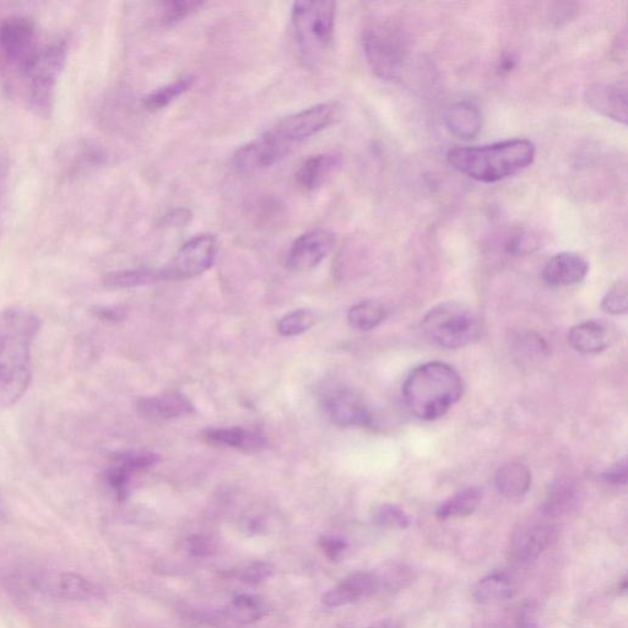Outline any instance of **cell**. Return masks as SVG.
Segmentation results:
<instances>
[{
  "label": "cell",
  "mask_w": 628,
  "mask_h": 628,
  "mask_svg": "<svg viewBox=\"0 0 628 628\" xmlns=\"http://www.w3.org/2000/svg\"><path fill=\"white\" fill-rule=\"evenodd\" d=\"M372 523L378 528L384 529H406L410 527L411 519L402 508L384 503L372 512Z\"/></svg>",
  "instance_id": "d6a6232c"
},
{
  "label": "cell",
  "mask_w": 628,
  "mask_h": 628,
  "mask_svg": "<svg viewBox=\"0 0 628 628\" xmlns=\"http://www.w3.org/2000/svg\"><path fill=\"white\" fill-rule=\"evenodd\" d=\"M463 393L462 378L443 362H427L406 377L403 397L416 418L432 421L442 418L459 402Z\"/></svg>",
  "instance_id": "3957f363"
},
{
  "label": "cell",
  "mask_w": 628,
  "mask_h": 628,
  "mask_svg": "<svg viewBox=\"0 0 628 628\" xmlns=\"http://www.w3.org/2000/svg\"><path fill=\"white\" fill-rule=\"evenodd\" d=\"M537 148L528 139H508L483 146H468L449 151L448 164L471 180L496 183L528 169Z\"/></svg>",
  "instance_id": "7a4b0ae2"
},
{
  "label": "cell",
  "mask_w": 628,
  "mask_h": 628,
  "mask_svg": "<svg viewBox=\"0 0 628 628\" xmlns=\"http://www.w3.org/2000/svg\"><path fill=\"white\" fill-rule=\"evenodd\" d=\"M362 48L368 67L383 80L398 78L408 57V41L392 21L376 20L362 32Z\"/></svg>",
  "instance_id": "5b68a950"
},
{
  "label": "cell",
  "mask_w": 628,
  "mask_h": 628,
  "mask_svg": "<svg viewBox=\"0 0 628 628\" xmlns=\"http://www.w3.org/2000/svg\"><path fill=\"white\" fill-rule=\"evenodd\" d=\"M386 308L381 302L375 300H366L350 308L348 313V321L351 327L356 330L375 329L386 318Z\"/></svg>",
  "instance_id": "f1b7e54d"
},
{
  "label": "cell",
  "mask_w": 628,
  "mask_h": 628,
  "mask_svg": "<svg viewBox=\"0 0 628 628\" xmlns=\"http://www.w3.org/2000/svg\"><path fill=\"white\" fill-rule=\"evenodd\" d=\"M316 323V314L310 310H296L286 314L278 323V332L283 337H296L307 332Z\"/></svg>",
  "instance_id": "836d02e7"
},
{
  "label": "cell",
  "mask_w": 628,
  "mask_h": 628,
  "mask_svg": "<svg viewBox=\"0 0 628 628\" xmlns=\"http://www.w3.org/2000/svg\"><path fill=\"white\" fill-rule=\"evenodd\" d=\"M616 61H626L627 57V32L626 29L622 30L621 34L617 36L615 46L613 48Z\"/></svg>",
  "instance_id": "ee69618b"
},
{
  "label": "cell",
  "mask_w": 628,
  "mask_h": 628,
  "mask_svg": "<svg viewBox=\"0 0 628 628\" xmlns=\"http://www.w3.org/2000/svg\"><path fill=\"white\" fill-rule=\"evenodd\" d=\"M3 516V502H2V498H0V517Z\"/></svg>",
  "instance_id": "7dc6e473"
},
{
  "label": "cell",
  "mask_w": 628,
  "mask_h": 628,
  "mask_svg": "<svg viewBox=\"0 0 628 628\" xmlns=\"http://www.w3.org/2000/svg\"><path fill=\"white\" fill-rule=\"evenodd\" d=\"M588 272L586 259L576 253L562 252L545 264L543 278L552 286H572L582 283Z\"/></svg>",
  "instance_id": "ac0fdd59"
},
{
  "label": "cell",
  "mask_w": 628,
  "mask_h": 628,
  "mask_svg": "<svg viewBox=\"0 0 628 628\" xmlns=\"http://www.w3.org/2000/svg\"><path fill=\"white\" fill-rule=\"evenodd\" d=\"M568 340L579 353L593 355L602 353L610 345L608 329L599 322H584L571 329Z\"/></svg>",
  "instance_id": "cb8c5ba5"
},
{
  "label": "cell",
  "mask_w": 628,
  "mask_h": 628,
  "mask_svg": "<svg viewBox=\"0 0 628 628\" xmlns=\"http://www.w3.org/2000/svg\"><path fill=\"white\" fill-rule=\"evenodd\" d=\"M36 29L30 19L15 16L0 25V50L8 61L29 73L39 56L35 46Z\"/></svg>",
  "instance_id": "30bf717a"
},
{
  "label": "cell",
  "mask_w": 628,
  "mask_h": 628,
  "mask_svg": "<svg viewBox=\"0 0 628 628\" xmlns=\"http://www.w3.org/2000/svg\"><path fill=\"white\" fill-rule=\"evenodd\" d=\"M273 572V566L269 562L254 561L238 570L236 578L249 586H257L272 577Z\"/></svg>",
  "instance_id": "d590c367"
},
{
  "label": "cell",
  "mask_w": 628,
  "mask_h": 628,
  "mask_svg": "<svg viewBox=\"0 0 628 628\" xmlns=\"http://www.w3.org/2000/svg\"><path fill=\"white\" fill-rule=\"evenodd\" d=\"M602 307L605 312L619 316L628 310V292L626 281H620L605 295Z\"/></svg>",
  "instance_id": "8d00e7d4"
},
{
  "label": "cell",
  "mask_w": 628,
  "mask_h": 628,
  "mask_svg": "<svg viewBox=\"0 0 628 628\" xmlns=\"http://www.w3.org/2000/svg\"><path fill=\"white\" fill-rule=\"evenodd\" d=\"M267 614L262 598L254 595L242 594L232 600L229 615L238 624H253L262 619Z\"/></svg>",
  "instance_id": "4dcf8cb0"
},
{
  "label": "cell",
  "mask_w": 628,
  "mask_h": 628,
  "mask_svg": "<svg viewBox=\"0 0 628 628\" xmlns=\"http://www.w3.org/2000/svg\"><path fill=\"white\" fill-rule=\"evenodd\" d=\"M343 165V157L337 153H324L308 157L296 172L297 184L306 191H316Z\"/></svg>",
  "instance_id": "ffe728a7"
},
{
  "label": "cell",
  "mask_w": 628,
  "mask_h": 628,
  "mask_svg": "<svg viewBox=\"0 0 628 628\" xmlns=\"http://www.w3.org/2000/svg\"><path fill=\"white\" fill-rule=\"evenodd\" d=\"M203 440L210 445L234 448L246 453L261 452L267 446V441L261 433L242 427L208 429L203 432Z\"/></svg>",
  "instance_id": "7402d4cb"
},
{
  "label": "cell",
  "mask_w": 628,
  "mask_h": 628,
  "mask_svg": "<svg viewBox=\"0 0 628 628\" xmlns=\"http://www.w3.org/2000/svg\"><path fill=\"white\" fill-rule=\"evenodd\" d=\"M334 245L333 232L326 229L307 231L292 243L286 256V265L294 272H308L329 256Z\"/></svg>",
  "instance_id": "7c38bea8"
},
{
  "label": "cell",
  "mask_w": 628,
  "mask_h": 628,
  "mask_svg": "<svg viewBox=\"0 0 628 628\" xmlns=\"http://www.w3.org/2000/svg\"><path fill=\"white\" fill-rule=\"evenodd\" d=\"M516 592V583L510 575L506 572H494L480 579L473 594L479 604L492 605L507 602Z\"/></svg>",
  "instance_id": "603a6c76"
},
{
  "label": "cell",
  "mask_w": 628,
  "mask_h": 628,
  "mask_svg": "<svg viewBox=\"0 0 628 628\" xmlns=\"http://www.w3.org/2000/svg\"><path fill=\"white\" fill-rule=\"evenodd\" d=\"M370 628H403V627L399 626L397 622L387 620V621L380 622V624H377Z\"/></svg>",
  "instance_id": "bcb514c9"
},
{
  "label": "cell",
  "mask_w": 628,
  "mask_h": 628,
  "mask_svg": "<svg viewBox=\"0 0 628 628\" xmlns=\"http://www.w3.org/2000/svg\"><path fill=\"white\" fill-rule=\"evenodd\" d=\"M41 329L40 318L24 308L0 312V405L10 408L29 391L31 350Z\"/></svg>",
  "instance_id": "6da1fadb"
},
{
  "label": "cell",
  "mask_w": 628,
  "mask_h": 628,
  "mask_svg": "<svg viewBox=\"0 0 628 628\" xmlns=\"http://www.w3.org/2000/svg\"><path fill=\"white\" fill-rule=\"evenodd\" d=\"M602 479L605 481V483H608L610 485L625 486L627 484L626 459L606 470L605 473L602 475Z\"/></svg>",
  "instance_id": "b9f144b4"
},
{
  "label": "cell",
  "mask_w": 628,
  "mask_h": 628,
  "mask_svg": "<svg viewBox=\"0 0 628 628\" xmlns=\"http://www.w3.org/2000/svg\"><path fill=\"white\" fill-rule=\"evenodd\" d=\"M422 329L433 343L459 349L479 337V322L471 308L458 301L433 307L422 321Z\"/></svg>",
  "instance_id": "8992f818"
},
{
  "label": "cell",
  "mask_w": 628,
  "mask_h": 628,
  "mask_svg": "<svg viewBox=\"0 0 628 628\" xmlns=\"http://www.w3.org/2000/svg\"><path fill=\"white\" fill-rule=\"evenodd\" d=\"M94 313L101 321L110 323H118L126 318V311L119 307H97Z\"/></svg>",
  "instance_id": "7bdbcfd3"
},
{
  "label": "cell",
  "mask_w": 628,
  "mask_h": 628,
  "mask_svg": "<svg viewBox=\"0 0 628 628\" xmlns=\"http://www.w3.org/2000/svg\"><path fill=\"white\" fill-rule=\"evenodd\" d=\"M337 4L296 2L291 9V32L302 62L308 67L323 61L334 40Z\"/></svg>",
  "instance_id": "277c9868"
},
{
  "label": "cell",
  "mask_w": 628,
  "mask_h": 628,
  "mask_svg": "<svg viewBox=\"0 0 628 628\" xmlns=\"http://www.w3.org/2000/svg\"><path fill=\"white\" fill-rule=\"evenodd\" d=\"M319 546H321L324 555L332 561H339L345 554V551L348 550V543L343 539L335 537L321 538Z\"/></svg>",
  "instance_id": "ab89813d"
},
{
  "label": "cell",
  "mask_w": 628,
  "mask_h": 628,
  "mask_svg": "<svg viewBox=\"0 0 628 628\" xmlns=\"http://www.w3.org/2000/svg\"><path fill=\"white\" fill-rule=\"evenodd\" d=\"M194 81H196V78L192 77V75H187V77H182L173 81L171 84L162 86V88L150 92V94L145 97L144 106L148 108L149 111L153 112L164 110V108L170 106L177 97H180L184 92L191 89Z\"/></svg>",
  "instance_id": "f546056e"
},
{
  "label": "cell",
  "mask_w": 628,
  "mask_h": 628,
  "mask_svg": "<svg viewBox=\"0 0 628 628\" xmlns=\"http://www.w3.org/2000/svg\"><path fill=\"white\" fill-rule=\"evenodd\" d=\"M445 123L454 137L471 140L478 137L483 128V113L474 102H456L447 108Z\"/></svg>",
  "instance_id": "44dd1931"
},
{
  "label": "cell",
  "mask_w": 628,
  "mask_h": 628,
  "mask_svg": "<svg viewBox=\"0 0 628 628\" xmlns=\"http://www.w3.org/2000/svg\"><path fill=\"white\" fill-rule=\"evenodd\" d=\"M584 101L594 112L626 126L628 119L626 80L595 83L584 91Z\"/></svg>",
  "instance_id": "5bb4252c"
},
{
  "label": "cell",
  "mask_w": 628,
  "mask_h": 628,
  "mask_svg": "<svg viewBox=\"0 0 628 628\" xmlns=\"http://www.w3.org/2000/svg\"><path fill=\"white\" fill-rule=\"evenodd\" d=\"M140 416L150 421H167L193 413L191 400L180 393H166L138 400Z\"/></svg>",
  "instance_id": "d6986e66"
},
{
  "label": "cell",
  "mask_w": 628,
  "mask_h": 628,
  "mask_svg": "<svg viewBox=\"0 0 628 628\" xmlns=\"http://www.w3.org/2000/svg\"><path fill=\"white\" fill-rule=\"evenodd\" d=\"M323 409L334 425L339 427L371 426L373 418L364 399L353 389L329 388L322 398Z\"/></svg>",
  "instance_id": "8fae6325"
},
{
  "label": "cell",
  "mask_w": 628,
  "mask_h": 628,
  "mask_svg": "<svg viewBox=\"0 0 628 628\" xmlns=\"http://www.w3.org/2000/svg\"><path fill=\"white\" fill-rule=\"evenodd\" d=\"M578 502V489L570 480H559L549 487L543 512L549 517H560L573 510Z\"/></svg>",
  "instance_id": "4316f807"
},
{
  "label": "cell",
  "mask_w": 628,
  "mask_h": 628,
  "mask_svg": "<svg viewBox=\"0 0 628 628\" xmlns=\"http://www.w3.org/2000/svg\"><path fill=\"white\" fill-rule=\"evenodd\" d=\"M541 614L539 605L535 602L525 604L519 613L517 628H540Z\"/></svg>",
  "instance_id": "f35d334b"
},
{
  "label": "cell",
  "mask_w": 628,
  "mask_h": 628,
  "mask_svg": "<svg viewBox=\"0 0 628 628\" xmlns=\"http://www.w3.org/2000/svg\"><path fill=\"white\" fill-rule=\"evenodd\" d=\"M9 177V161L7 157L0 156V205L4 198L5 191H7V183Z\"/></svg>",
  "instance_id": "f6af8a7d"
},
{
  "label": "cell",
  "mask_w": 628,
  "mask_h": 628,
  "mask_svg": "<svg viewBox=\"0 0 628 628\" xmlns=\"http://www.w3.org/2000/svg\"><path fill=\"white\" fill-rule=\"evenodd\" d=\"M485 495L484 489L473 486L467 487L456 495L449 497L448 500L442 502L436 511L438 519L464 518L470 516L479 507Z\"/></svg>",
  "instance_id": "484cf974"
},
{
  "label": "cell",
  "mask_w": 628,
  "mask_h": 628,
  "mask_svg": "<svg viewBox=\"0 0 628 628\" xmlns=\"http://www.w3.org/2000/svg\"><path fill=\"white\" fill-rule=\"evenodd\" d=\"M556 538L557 529L550 523L532 522L521 525L511 540L512 559L527 565L537 560Z\"/></svg>",
  "instance_id": "2e32d148"
},
{
  "label": "cell",
  "mask_w": 628,
  "mask_h": 628,
  "mask_svg": "<svg viewBox=\"0 0 628 628\" xmlns=\"http://www.w3.org/2000/svg\"><path fill=\"white\" fill-rule=\"evenodd\" d=\"M186 545L189 554L193 556L207 557L215 551L213 541L202 537V535H193V537L188 538Z\"/></svg>",
  "instance_id": "60d3db41"
},
{
  "label": "cell",
  "mask_w": 628,
  "mask_h": 628,
  "mask_svg": "<svg viewBox=\"0 0 628 628\" xmlns=\"http://www.w3.org/2000/svg\"><path fill=\"white\" fill-rule=\"evenodd\" d=\"M495 483L501 495L516 500L529 491L532 485V474L527 465L512 462L497 470Z\"/></svg>",
  "instance_id": "d4e9b609"
},
{
  "label": "cell",
  "mask_w": 628,
  "mask_h": 628,
  "mask_svg": "<svg viewBox=\"0 0 628 628\" xmlns=\"http://www.w3.org/2000/svg\"><path fill=\"white\" fill-rule=\"evenodd\" d=\"M68 46L66 42H56L39 53L29 70L31 75L30 100L37 116L51 118L58 79L66 67Z\"/></svg>",
  "instance_id": "52a82bcc"
},
{
  "label": "cell",
  "mask_w": 628,
  "mask_h": 628,
  "mask_svg": "<svg viewBox=\"0 0 628 628\" xmlns=\"http://www.w3.org/2000/svg\"><path fill=\"white\" fill-rule=\"evenodd\" d=\"M159 5L161 24L170 27L197 13L200 8H203L204 3L200 0H169Z\"/></svg>",
  "instance_id": "1f68e13d"
},
{
  "label": "cell",
  "mask_w": 628,
  "mask_h": 628,
  "mask_svg": "<svg viewBox=\"0 0 628 628\" xmlns=\"http://www.w3.org/2000/svg\"><path fill=\"white\" fill-rule=\"evenodd\" d=\"M51 587L64 597L72 599H84L91 593L90 584L77 575H61L53 579Z\"/></svg>",
  "instance_id": "e575fe53"
},
{
  "label": "cell",
  "mask_w": 628,
  "mask_h": 628,
  "mask_svg": "<svg viewBox=\"0 0 628 628\" xmlns=\"http://www.w3.org/2000/svg\"><path fill=\"white\" fill-rule=\"evenodd\" d=\"M289 154L272 134L265 132L261 137L238 149L232 159V165L238 173H252L278 164Z\"/></svg>",
  "instance_id": "9a60e30c"
},
{
  "label": "cell",
  "mask_w": 628,
  "mask_h": 628,
  "mask_svg": "<svg viewBox=\"0 0 628 628\" xmlns=\"http://www.w3.org/2000/svg\"><path fill=\"white\" fill-rule=\"evenodd\" d=\"M335 113L337 106L332 102L318 104L281 119L269 132L291 153L297 144L326 129L334 121Z\"/></svg>",
  "instance_id": "ba28073f"
},
{
  "label": "cell",
  "mask_w": 628,
  "mask_h": 628,
  "mask_svg": "<svg viewBox=\"0 0 628 628\" xmlns=\"http://www.w3.org/2000/svg\"><path fill=\"white\" fill-rule=\"evenodd\" d=\"M539 248L538 238L529 234H518L507 243V252L513 256H523Z\"/></svg>",
  "instance_id": "74e56055"
},
{
  "label": "cell",
  "mask_w": 628,
  "mask_h": 628,
  "mask_svg": "<svg viewBox=\"0 0 628 628\" xmlns=\"http://www.w3.org/2000/svg\"><path fill=\"white\" fill-rule=\"evenodd\" d=\"M159 457L148 452L118 453L105 470V483L118 500H126L131 490L133 475L154 467Z\"/></svg>",
  "instance_id": "4fadbf2b"
},
{
  "label": "cell",
  "mask_w": 628,
  "mask_h": 628,
  "mask_svg": "<svg viewBox=\"0 0 628 628\" xmlns=\"http://www.w3.org/2000/svg\"><path fill=\"white\" fill-rule=\"evenodd\" d=\"M161 280H165L162 269H127L106 274L102 283L107 289L121 290L138 288V286L154 284Z\"/></svg>",
  "instance_id": "83f0119b"
},
{
  "label": "cell",
  "mask_w": 628,
  "mask_h": 628,
  "mask_svg": "<svg viewBox=\"0 0 628 628\" xmlns=\"http://www.w3.org/2000/svg\"><path fill=\"white\" fill-rule=\"evenodd\" d=\"M219 243L214 235L203 234L184 243L169 267L162 269L165 280L192 279L207 272L218 256Z\"/></svg>",
  "instance_id": "9c48e42d"
},
{
  "label": "cell",
  "mask_w": 628,
  "mask_h": 628,
  "mask_svg": "<svg viewBox=\"0 0 628 628\" xmlns=\"http://www.w3.org/2000/svg\"><path fill=\"white\" fill-rule=\"evenodd\" d=\"M380 578L371 572H355L340 582L337 587L323 595L322 602L328 608H340L371 597L380 587Z\"/></svg>",
  "instance_id": "e0dca14e"
}]
</instances>
